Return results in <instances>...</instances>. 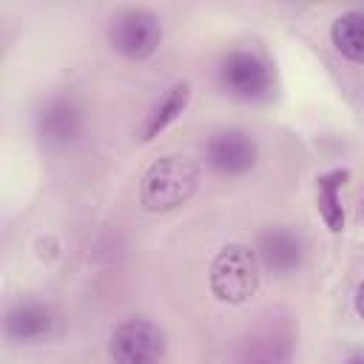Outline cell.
Instances as JSON below:
<instances>
[{
  "instance_id": "8992f818",
  "label": "cell",
  "mask_w": 364,
  "mask_h": 364,
  "mask_svg": "<svg viewBox=\"0 0 364 364\" xmlns=\"http://www.w3.org/2000/svg\"><path fill=\"white\" fill-rule=\"evenodd\" d=\"M256 156H259V148H256V139L242 131V128H228V131H219L208 139L205 145V159L213 171L225 173V176H239V173H247L253 165H256Z\"/></svg>"
},
{
  "instance_id": "ba28073f",
  "label": "cell",
  "mask_w": 364,
  "mask_h": 364,
  "mask_svg": "<svg viewBox=\"0 0 364 364\" xmlns=\"http://www.w3.org/2000/svg\"><path fill=\"white\" fill-rule=\"evenodd\" d=\"M40 134L48 142H71L80 128H82V111L74 100L68 97H57L51 102H46V108L37 117Z\"/></svg>"
},
{
  "instance_id": "277c9868",
  "label": "cell",
  "mask_w": 364,
  "mask_h": 364,
  "mask_svg": "<svg viewBox=\"0 0 364 364\" xmlns=\"http://www.w3.org/2000/svg\"><path fill=\"white\" fill-rule=\"evenodd\" d=\"M108 40H111L114 51H119L122 57L145 60L156 51L159 40H162V26H159L156 14L148 9H122L111 20Z\"/></svg>"
},
{
  "instance_id": "9c48e42d",
  "label": "cell",
  "mask_w": 364,
  "mask_h": 364,
  "mask_svg": "<svg viewBox=\"0 0 364 364\" xmlns=\"http://www.w3.org/2000/svg\"><path fill=\"white\" fill-rule=\"evenodd\" d=\"M51 313L37 301H23L6 313V333L14 341H34L51 333Z\"/></svg>"
},
{
  "instance_id": "30bf717a",
  "label": "cell",
  "mask_w": 364,
  "mask_h": 364,
  "mask_svg": "<svg viewBox=\"0 0 364 364\" xmlns=\"http://www.w3.org/2000/svg\"><path fill=\"white\" fill-rule=\"evenodd\" d=\"M347 179H350V171H344V168H336V171L316 176V208L333 233L344 230V208H341L338 191L344 188Z\"/></svg>"
},
{
  "instance_id": "52a82bcc",
  "label": "cell",
  "mask_w": 364,
  "mask_h": 364,
  "mask_svg": "<svg viewBox=\"0 0 364 364\" xmlns=\"http://www.w3.org/2000/svg\"><path fill=\"white\" fill-rule=\"evenodd\" d=\"M256 256L276 276H287V273H293L301 264V259H304V242H301L299 233H293L287 228H267L259 236Z\"/></svg>"
},
{
  "instance_id": "4fadbf2b",
  "label": "cell",
  "mask_w": 364,
  "mask_h": 364,
  "mask_svg": "<svg viewBox=\"0 0 364 364\" xmlns=\"http://www.w3.org/2000/svg\"><path fill=\"white\" fill-rule=\"evenodd\" d=\"M353 304H355V313L364 318V279H361L358 287H355V299H353Z\"/></svg>"
},
{
  "instance_id": "7c38bea8",
  "label": "cell",
  "mask_w": 364,
  "mask_h": 364,
  "mask_svg": "<svg viewBox=\"0 0 364 364\" xmlns=\"http://www.w3.org/2000/svg\"><path fill=\"white\" fill-rule=\"evenodd\" d=\"M330 40L353 63H364V11H344L330 26Z\"/></svg>"
},
{
  "instance_id": "5b68a950",
  "label": "cell",
  "mask_w": 364,
  "mask_h": 364,
  "mask_svg": "<svg viewBox=\"0 0 364 364\" xmlns=\"http://www.w3.org/2000/svg\"><path fill=\"white\" fill-rule=\"evenodd\" d=\"M219 80L228 88V94L239 97V100H256L264 97L270 91V65L262 54H256L253 48H233L222 57L219 65Z\"/></svg>"
},
{
  "instance_id": "8fae6325",
  "label": "cell",
  "mask_w": 364,
  "mask_h": 364,
  "mask_svg": "<svg viewBox=\"0 0 364 364\" xmlns=\"http://www.w3.org/2000/svg\"><path fill=\"white\" fill-rule=\"evenodd\" d=\"M188 100H191V82H188V80L173 82V85L162 94V100L154 105V111L148 114V122H145V128H142V139L151 142L159 131H165V128L185 111Z\"/></svg>"
},
{
  "instance_id": "3957f363",
  "label": "cell",
  "mask_w": 364,
  "mask_h": 364,
  "mask_svg": "<svg viewBox=\"0 0 364 364\" xmlns=\"http://www.w3.org/2000/svg\"><path fill=\"white\" fill-rule=\"evenodd\" d=\"M108 355L114 364H159L165 355V333L151 318L131 316L114 327Z\"/></svg>"
},
{
  "instance_id": "7a4b0ae2",
  "label": "cell",
  "mask_w": 364,
  "mask_h": 364,
  "mask_svg": "<svg viewBox=\"0 0 364 364\" xmlns=\"http://www.w3.org/2000/svg\"><path fill=\"white\" fill-rule=\"evenodd\" d=\"M262 279V262L256 250H250L242 242H228L219 247V253L210 262V293L225 304H245L256 290Z\"/></svg>"
},
{
  "instance_id": "6da1fadb",
  "label": "cell",
  "mask_w": 364,
  "mask_h": 364,
  "mask_svg": "<svg viewBox=\"0 0 364 364\" xmlns=\"http://www.w3.org/2000/svg\"><path fill=\"white\" fill-rule=\"evenodd\" d=\"M199 185V165L185 154H168L148 165L139 182V205L151 213H165L185 205Z\"/></svg>"
},
{
  "instance_id": "5bb4252c",
  "label": "cell",
  "mask_w": 364,
  "mask_h": 364,
  "mask_svg": "<svg viewBox=\"0 0 364 364\" xmlns=\"http://www.w3.org/2000/svg\"><path fill=\"white\" fill-rule=\"evenodd\" d=\"M347 364H364V353H358V355H353V358H347Z\"/></svg>"
}]
</instances>
